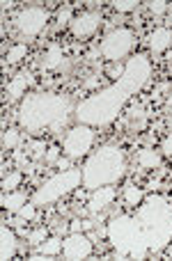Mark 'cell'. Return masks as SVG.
<instances>
[{"label": "cell", "instance_id": "cell-1", "mask_svg": "<svg viewBox=\"0 0 172 261\" xmlns=\"http://www.w3.org/2000/svg\"><path fill=\"white\" fill-rule=\"evenodd\" d=\"M106 234L117 257L145 259L161 252L172 241V202L163 195H152L140 202L136 216H115Z\"/></svg>", "mask_w": 172, "mask_h": 261}, {"label": "cell", "instance_id": "cell-2", "mask_svg": "<svg viewBox=\"0 0 172 261\" xmlns=\"http://www.w3.org/2000/svg\"><path fill=\"white\" fill-rule=\"evenodd\" d=\"M150 73L152 62L147 55L138 53L129 58V62L124 64V73L117 78V83L101 90L99 94L87 96L76 106V119L87 126H106V124L115 122L117 115L122 113L124 103L145 87V83L150 81Z\"/></svg>", "mask_w": 172, "mask_h": 261}, {"label": "cell", "instance_id": "cell-3", "mask_svg": "<svg viewBox=\"0 0 172 261\" xmlns=\"http://www.w3.org/2000/svg\"><path fill=\"white\" fill-rule=\"evenodd\" d=\"M71 113V101L62 94H51V92H37L28 94L21 101L18 108V124L28 133L39 135L46 128L58 133L62 124H67Z\"/></svg>", "mask_w": 172, "mask_h": 261}, {"label": "cell", "instance_id": "cell-4", "mask_svg": "<svg viewBox=\"0 0 172 261\" xmlns=\"http://www.w3.org/2000/svg\"><path fill=\"white\" fill-rule=\"evenodd\" d=\"M124 170H127L124 149L117 144H106L87 158L85 167H83V186L87 190H96L104 186L117 184Z\"/></svg>", "mask_w": 172, "mask_h": 261}, {"label": "cell", "instance_id": "cell-5", "mask_svg": "<svg viewBox=\"0 0 172 261\" xmlns=\"http://www.w3.org/2000/svg\"><path fill=\"white\" fill-rule=\"evenodd\" d=\"M81 179H83V174L78 170H62L60 174L51 176V179L32 195V204H35V206H44V204L58 202L60 197L71 193L76 186H81Z\"/></svg>", "mask_w": 172, "mask_h": 261}, {"label": "cell", "instance_id": "cell-6", "mask_svg": "<svg viewBox=\"0 0 172 261\" xmlns=\"http://www.w3.org/2000/svg\"><path fill=\"white\" fill-rule=\"evenodd\" d=\"M133 46V32L129 28H117V30L108 32L101 41V55L108 60H119L131 50Z\"/></svg>", "mask_w": 172, "mask_h": 261}, {"label": "cell", "instance_id": "cell-7", "mask_svg": "<svg viewBox=\"0 0 172 261\" xmlns=\"http://www.w3.org/2000/svg\"><path fill=\"white\" fill-rule=\"evenodd\" d=\"M92 142H94V130L87 124H78L64 138V151H67L69 158H81L90 151Z\"/></svg>", "mask_w": 172, "mask_h": 261}, {"label": "cell", "instance_id": "cell-8", "mask_svg": "<svg viewBox=\"0 0 172 261\" xmlns=\"http://www.w3.org/2000/svg\"><path fill=\"white\" fill-rule=\"evenodd\" d=\"M46 21H48V12L41 7H26L16 16V28L21 30V35L26 37H37L44 30Z\"/></svg>", "mask_w": 172, "mask_h": 261}, {"label": "cell", "instance_id": "cell-9", "mask_svg": "<svg viewBox=\"0 0 172 261\" xmlns=\"http://www.w3.org/2000/svg\"><path fill=\"white\" fill-rule=\"evenodd\" d=\"M62 254L64 259H87L92 254V241L83 231H71L62 245Z\"/></svg>", "mask_w": 172, "mask_h": 261}, {"label": "cell", "instance_id": "cell-10", "mask_svg": "<svg viewBox=\"0 0 172 261\" xmlns=\"http://www.w3.org/2000/svg\"><path fill=\"white\" fill-rule=\"evenodd\" d=\"M101 25V16L99 12H83L81 16H76L71 21V32L73 37H81V39H85V37H92L96 30H99Z\"/></svg>", "mask_w": 172, "mask_h": 261}, {"label": "cell", "instance_id": "cell-11", "mask_svg": "<svg viewBox=\"0 0 172 261\" xmlns=\"http://www.w3.org/2000/svg\"><path fill=\"white\" fill-rule=\"evenodd\" d=\"M113 199H115V188H110V186L96 188V190H92V197H90L87 208H90V213H101Z\"/></svg>", "mask_w": 172, "mask_h": 261}, {"label": "cell", "instance_id": "cell-12", "mask_svg": "<svg viewBox=\"0 0 172 261\" xmlns=\"http://www.w3.org/2000/svg\"><path fill=\"white\" fill-rule=\"evenodd\" d=\"M14 254H16V236L7 225H3V229H0V259L7 261Z\"/></svg>", "mask_w": 172, "mask_h": 261}, {"label": "cell", "instance_id": "cell-13", "mask_svg": "<svg viewBox=\"0 0 172 261\" xmlns=\"http://www.w3.org/2000/svg\"><path fill=\"white\" fill-rule=\"evenodd\" d=\"M30 71H21L18 76H14V81L7 85V101H18L26 92V87L30 85Z\"/></svg>", "mask_w": 172, "mask_h": 261}, {"label": "cell", "instance_id": "cell-14", "mask_svg": "<svg viewBox=\"0 0 172 261\" xmlns=\"http://www.w3.org/2000/svg\"><path fill=\"white\" fill-rule=\"evenodd\" d=\"M62 60H64V53H62V46L60 44H51L44 53V60H41V69L51 71V69H58L62 67Z\"/></svg>", "mask_w": 172, "mask_h": 261}, {"label": "cell", "instance_id": "cell-15", "mask_svg": "<svg viewBox=\"0 0 172 261\" xmlns=\"http://www.w3.org/2000/svg\"><path fill=\"white\" fill-rule=\"evenodd\" d=\"M170 41H172V32L168 28H156L150 35V48L154 53H161V50H165L170 46Z\"/></svg>", "mask_w": 172, "mask_h": 261}, {"label": "cell", "instance_id": "cell-16", "mask_svg": "<svg viewBox=\"0 0 172 261\" xmlns=\"http://www.w3.org/2000/svg\"><path fill=\"white\" fill-rule=\"evenodd\" d=\"M138 165H140V170H159V167H163V161L154 149L145 147L138 151Z\"/></svg>", "mask_w": 172, "mask_h": 261}, {"label": "cell", "instance_id": "cell-17", "mask_svg": "<svg viewBox=\"0 0 172 261\" xmlns=\"http://www.w3.org/2000/svg\"><path fill=\"white\" fill-rule=\"evenodd\" d=\"M60 248H62V243H60V239H46L41 245H37V254L35 257H55V254H60Z\"/></svg>", "mask_w": 172, "mask_h": 261}, {"label": "cell", "instance_id": "cell-18", "mask_svg": "<svg viewBox=\"0 0 172 261\" xmlns=\"http://www.w3.org/2000/svg\"><path fill=\"white\" fill-rule=\"evenodd\" d=\"M26 204L28 202H26V195L23 193H9V195L3 197V206L7 208V211H14V213H18Z\"/></svg>", "mask_w": 172, "mask_h": 261}, {"label": "cell", "instance_id": "cell-19", "mask_svg": "<svg viewBox=\"0 0 172 261\" xmlns=\"http://www.w3.org/2000/svg\"><path fill=\"white\" fill-rule=\"evenodd\" d=\"M142 199H145L142 188H138V186H133V184L124 188V202H127L129 206H136V204H140Z\"/></svg>", "mask_w": 172, "mask_h": 261}, {"label": "cell", "instance_id": "cell-20", "mask_svg": "<svg viewBox=\"0 0 172 261\" xmlns=\"http://www.w3.org/2000/svg\"><path fill=\"white\" fill-rule=\"evenodd\" d=\"M129 117H131L133 124H136V128H142V126H145V122H147V113H145V108H142L140 103H133L131 106Z\"/></svg>", "mask_w": 172, "mask_h": 261}, {"label": "cell", "instance_id": "cell-21", "mask_svg": "<svg viewBox=\"0 0 172 261\" xmlns=\"http://www.w3.org/2000/svg\"><path fill=\"white\" fill-rule=\"evenodd\" d=\"M26 53H28V46H26V44H16V46H14V48L7 53V64H16L18 60L26 58Z\"/></svg>", "mask_w": 172, "mask_h": 261}, {"label": "cell", "instance_id": "cell-22", "mask_svg": "<svg viewBox=\"0 0 172 261\" xmlns=\"http://www.w3.org/2000/svg\"><path fill=\"white\" fill-rule=\"evenodd\" d=\"M18 142H21V135H18V130H12V128L5 130V135H3V147L5 149L18 147Z\"/></svg>", "mask_w": 172, "mask_h": 261}, {"label": "cell", "instance_id": "cell-23", "mask_svg": "<svg viewBox=\"0 0 172 261\" xmlns=\"http://www.w3.org/2000/svg\"><path fill=\"white\" fill-rule=\"evenodd\" d=\"M46 239H48V229H46V227H39V229H35L30 236H28V241H30V243L35 245V248H37V245L44 243Z\"/></svg>", "mask_w": 172, "mask_h": 261}, {"label": "cell", "instance_id": "cell-24", "mask_svg": "<svg viewBox=\"0 0 172 261\" xmlns=\"http://www.w3.org/2000/svg\"><path fill=\"white\" fill-rule=\"evenodd\" d=\"M18 184H21V172H12V174H7L3 179V188L5 190H14Z\"/></svg>", "mask_w": 172, "mask_h": 261}, {"label": "cell", "instance_id": "cell-25", "mask_svg": "<svg viewBox=\"0 0 172 261\" xmlns=\"http://www.w3.org/2000/svg\"><path fill=\"white\" fill-rule=\"evenodd\" d=\"M136 0H117V3H115V9H117V12H131V9H136Z\"/></svg>", "mask_w": 172, "mask_h": 261}, {"label": "cell", "instance_id": "cell-26", "mask_svg": "<svg viewBox=\"0 0 172 261\" xmlns=\"http://www.w3.org/2000/svg\"><path fill=\"white\" fill-rule=\"evenodd\" d=\"M35 208H37V206L30 202V204H26V206L18 211V216H21L23 220H35Z\"/></svg>", "mask_w": 172, "mask_h": 261}, {"label": "cell", "instance_id": "cell-27", "mask_svg": "<svg viewBox=\"0 0 172 261\" xmlns=\"http://www.w3.org/2000/svg\"><path fill=\"white\" fill-rule=\"evenodd\" d=\"M30 149H32V156H35V158H41V156H44V151H48V149L44 147V142H41V140H35V142L30 144Z\"/></svg>", "mask_w": 172, "mask_h": 261}, {"label": "cell", "instance_id": "cell-28", "mask_svg": "<svg viewBox=\"0 0 172 261\" xmlns=\"http://www.w3.org/2000/svg\"><path fill=\"white\" fill-rule=\"evenodd\" d=\"M165 9H168V3H163V0H154V3H150L152 14H163Z\"/></svg>", "mask_w": 172, "mask_h": 261}, {"label": "cell", "instance_id": "cell-29", "mask_svg": "<svg viewBox=\"0 0 172 261\" xmlns=\"http://www.w3.org/2000/svg\"><path fill=\"white\" fill-rule=\"evenodd\" d=\"M58 156H60V149L58 147H48V151H46V161H48V163H58Z\"/></svg>", "mask_w": 172, "mask_h": 261}, {"label": "cell", "instance_id": "cell-30", "mask_svg": "<svg viewBox=\"0 0 172 261\" xmlns=\"http://www.w3.org/2000/svg\"><path fill=\"white\" fill-rule=\"evenodd\" d=\"M69 18H71V9H69V7H64L62 12L58 14V21H60V25H64V23H67Z\"/></svg>", "mask_w": 172, "mask_h": 261}, {"label": "cell", "instance_id": "cell-31", "mask_svg": "<svg viewBox=\"0 0 172 261\" xmlns=\"http://www.w3.org/2000/svg\"><path fill=\"white\" fill-rule=\"evenodd\" d=\"M163 153L168 158H172V135H168V138L163 140Z\"/></svg>", "mask_w": 172, "mask_h": 261}, {"label": "cell", "instance_id": "cell-32", "mask_svg": "<svg viewBox=\"0 0 172 261\" xmlns=\"http://www.w3.org/2000/svg\"><path fill=\"white\" fill-rule=\"evenodd\" d=\"M85 229V220H71V231H83Z\"/></svg>", "mask_w": 172, "mask_h": 261}, {"label": "cell", "instance_id": "cell-33", "mask_svg": "<svg viewBox=\"0 0 172 261\" xmlns=\"http://www.w3.org/2000/svg\"><path fill=\"white\" fill-rule=\"evenodd\" d=\"M58 167L60 170H69V158H58Z\"/></svg>", "mask_w": 172, "mask_h": 261}, {"label": "cell", "instance_id": "cell-34", "mask_svg": "<svg viewBox=\"0 0 172 261\" xmlns=\"http://www.w3.org/2000/svg\"><path fill=\"white\" fill-rule=\"evenodd\" d=\"M150 188H152V190H156V188H161V181H150Z\"/></svg>", "mask_w": 172, "mask_h": 261}, {"label": "cell", "instance_id": "cell-35", "mask_svg": "<svg viewBox=\"0 0 172 261\" xmlns=\"http://www.w3.org/2000/svg\"><path fill=\"white\" fill-rule=\"evenodd\" d=\"M165 110H168V113H172V96H170V101H168V106H165Z\"/></svg>", "mask_w": 172, "mask_h": 261}, {"label": "cell", "instance_id": "cell-36", "mask_svg": "<svg viewBox=\"0 0 172 261\" xmlns=\"http://www.w3.org/2000/svg\"><path fill=\"white\" fill-rule=\"evenodd\" d=\"M168 126H170V128H172V117H170V119H168Z\"/></svg>", "mask_w": 172, "mask_h": 261}]
</instances>
